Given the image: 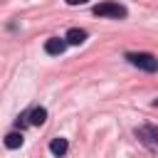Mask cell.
Listing matches in <instances>:
<instances>
[{"instance_id": "cell-2", "label": "cell", "mask_w": 158, "mask_h": 158, "mask_svg": "<svg viewBox=\"0 0 158 158\" xmlns=\"http://www.w3.org/2000/svg\"><path fill=\"white\" fill-rule=\"evenodd\" d=\"M126 59L133 64V67H138V69H143V72H158V59L151 54V52H128L126 54Z\"/></svg>"}, {"instance_id": "cell-1", "label": "cell", "mask_w": 158, "mask_h": 158, "mask_svg": "<svg viewBox=\"0 0 158 158\" xmlns=\"http://www.w3.org/2000/svg\"><path fill=\"white\" fill-rule=\"evenodd\" d=\"M94 15L96 17H116V20H123L128 15V10L121 2H116V0H106V2H99L94 7Z\"/></svg>"}, {"instance_id": "cell-7", "label": "cell", "mask_w": 158, "mask_h": 158, "mask_svg": "<svg viewBox=\"0 0 158 158\" xmlns=\"http://www.w3.org/2000/svg\"><path fill=\"white\" fill-rule=\"evenodd\" d=\"M22 141H25V136H22V133H17V131H12V133H7V136H5V148L15 151V148H20V146H22Z\"/></svg>"}, {"instance_id": "cell-5", "label": "cell", "mask_w": 158, "mask_h": 158, "mask_svg": "<svg viewBox=\"0 0 158 158\" xmlns=\"http://www.w3.org/2000/svg\"><path fill=\"white\" fill-rule=\"evenodd\" d=\"M64 40L69 42V44H81L84 40H86V30H79V27H72L67 35H64Z\"/></svg>"}, {"instance_id": "cell-4", "label": "cell", "mask_w": 158, "mask_h": 158, "mask_svg": "<svg viewBox=\"0 0 158 158\" xmlns=\"http://www.w3.org/2000/svg\"><path fill=\"white\" fill-rule=\"evenodd\" d=\"M49 151H52V156H57V158H62V156H67V151H69V143H67V138H52L49 141Z\"/></svg>"}, {"instance_id": "cell-6", "label": "cell", "mask_w": 158, "mask_h": 158, "mask_svg": "<svg viewBox=\"0 0 158 158\" xmlns=\"http://www.w3.org/2000/svg\"><path fill=\"white\" fill-rule=\"evenodd\" d=\"M44 121H47V109L44 106H37V109L30 111V123L32 126H42Z\"/></svg>"}, {"instance_id": "cell-8", "label": "cell", "mask_w": 158, "mask_h": 158, "mask_svg": "<svg viewBox=\"0 0 158 158\" xmlns=\"http://www.w3.org/2000/svg\"><path fill=\"white\" fill-rule=\"evenodd\" d=\"M138 136H151L148 141L158 143V126H146V128H141V131H138Z\"/></svg>"}, {"instance_id": "cell-9", "label": "cell", "mask_w": 158, "mask_h": 158, "mask_svg": "<svg viewBox=\"0 0 158 158\" xmlns=\"http://www.w3.org/2000/svg\"><path fill=\"white\" fill-rule=\"evenodd\" d=\"M84 2H89V0H67V5H72V7L74 5H84Z\"/></svg>"}, {"instance_id": "cell-3", "label": "cell", "mask_w": 158, "mask_h": 158, "mask_svg": "<svg viewBox=\"0 0 158 158\" xmlns=\"http://www.w3.org/2000/svg\"><path fill=\"white\" fill-rule=\"evenodd\" d=\"M67 40L64 37H49L47 42H44V52L47 54H64V49H67Z\"/></svg>"}]
</instances>
